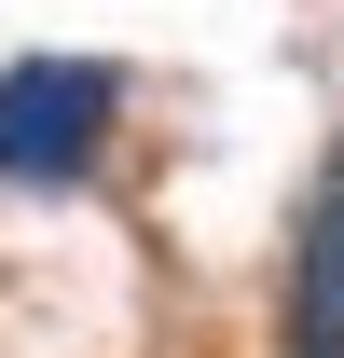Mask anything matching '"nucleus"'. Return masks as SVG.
Returning <instances> with one entry per match:
<instances>
[{
  "mask_svg": "<svg viewBox=\"0 0 344 358\" xmlns=\"http://www.w3.org/2000/svg\"><path fill=\"white\" fill-rule=\"evenodd\" d=\"M124 110V69H96V55H28V69H0V179H83L96 138Z\"/></svg>",
  "mask_w": 344,
  "mask_h": 358,
  "instance_id": "f257e3e1",
  "label": "nucleus"
},
{
  "mask_svg": "<svg viewBox=\"0 0 344 358\" xmlns=\"http://www.w3.org/2000/svg\"><path fill=\"white\" fill-rule=\"evenodd\" d=\"M289 358H344V166L303 207V262H289Z\"/></svg>",
  "mask_w": 344,
  "mask_h": 358,
  "instance_id": "f03ea898",
  "label": "nucleus"
}]
</instances>
